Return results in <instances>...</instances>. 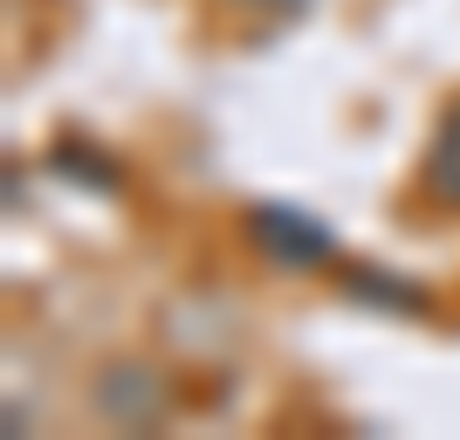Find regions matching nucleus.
Instances as JSON below:
<instances>
[{
	"label": "nucleus",
	"instance_id": "nucleus-1",
	"mask_svg": "<svg viewBox=\"0 0 460 440\" xmlns=\"http://www.w3.org/2000/svg\"><path fill=\"white\" fill-rule=\"evenodd\" d=\"M426 193H433L440 207H460V103L447 111L440 138H433V152H426Z\"/></svg>",
	"mask_w": 460,
	"mask_h": 440
},
{
	"label": "nucleus",
	"instance_id": "nucleus-2",
	"mask_svg": "<svg viewBox=\"0 0 460 440\" xmlns=\"http://www.w3.org/2000/svg\"><path fill=\"white\" fill-rule=\"evenodd\" d=\"M254 228H261V241H275V228H282V207H261V220H254ZM330 248V234L323 228H303L296 234V262H303V255H323Z\"/></svg>",
	"mask_w": 460,
	"mask_h": 440
}]
</instances>
